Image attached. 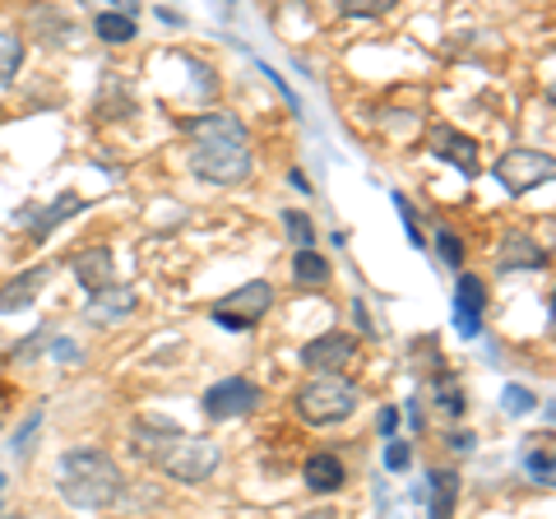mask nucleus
<instances>
[{"instance_id": "obj_34", "label": "nucleus", "mask_w": 556, "mask_h": 519, "mask_svg": "<svg viewBox=\"0 0 556 519\" xmlns=\"http://www.w3.org/2000/svg\"><path fill=\"white\" fill-rule=\"evenodd\" d=\"M47 353L56 357V362H79V357H84V349H79V343H70V339H61V334L47 343Z\"/></svg>"}, {"instance_id": "obj_22", "label": "nucleus", "mask_w": 556, "mask_h": 519, "mask_svg": "<svg viewBox=\"0 0 556 519\" xmlns=\"http://www.w3.org/2000/svg\"><path fill=\"white\" fill-rule=\"evenodd\" d=\"M20 65H24V38L14 28H0V89H10L20 79Z\"/></svg>"}, {"instance_id": "obj_8", "label": "nucleus", "mask_w": 556, "mask_h": 519, "mask_svg": "<svg viewBox=\"0 0 556 519\" xmlns=\"http://www.w3.org/2000/svg\"><path fill=\"white\" fill-rule=\"evenodd\" d=\"M427 149L437 153L441 163H450L455 172H464V181H473L478 172H482L473 135H464V130H455V126H445V121H437V126H427Z\"/></svg>"}, {"instance_id": "obj_31", "label": "nucleus", "mask_w": 556, "mask_h": 519, "mask_svg": "<svg viewBox=\"0 0 556 519\" xmlns=\"http://www.w3.org/2000/svg\"><path fill=\"white\" fill-rule=\"evenodd\" d=\"M38 427H42V408H33V413H28V422L14 431V455H28V450H33V436H38Z\"/></svg>"}, {"instance_id": "obj_1", "label": "nucleus", "mask_w": 556, "mask_h": 519, "mask_svg": "<svg viewBox=\"0 0 556 519\" xmlns=\"http://www.w3.org/2000/svg\"><path fill=\"white\" fill-rule=\"evenodd\" d=\"M130 455L144 459L149 469L186 482V488L208 482L218 473V464H223L218 441L190 436V431H181L177 422H163V418H135L130 422Z\"/></svg>"}, {"instance_id": "obj_29", "label": "nucleus", "mask_w": 556, "mask_h": 519, "mask_svg": "<svg viewBox=\"0 0 556 519\" xmlns=\"http://www.w3.org/2000/svg\"><path fill=\"white\" fill-rule=\"evenodd\" d=\"M525 469H529V478L533 482H543V488H552V450L543 445V450H529V455H525Z\"/></svg>"}, {"instance_id": "obj_37", "label": "nucleus", "mask_w": 556, "mask_h": 519, "mask_svg": "<svg viewBox=\"0 0 556 519\" xmlns=\"http://www.w3.org/2000/svg\"><path fill=\"white\" fill-rule=\"evenodd\" d=\"M394 427H399V408H394V404L380 408V431H386V436H394Z\"/></svg>"}, {"instance_id": "obj_5", "label": "nucleus", "mask_w": 556, "mask_h": 519, "mask_svg": "<svg viewBox=\"0 0 556 519\" xmlns=\"http://www.w3.org/2000/svg\"><path fill=\"white\" fill-rule=\"evenodd\" d=\"M269 306H274V288L265 279H251V283H241L237 292H228L223 302H214L208 320H214L218 330H228V334H247L255 320L269 316Z\"/></svg>"}, {"instance_id": "obj_4", "label": "nucleus", "mask_w": 556, "mask_h": 519, "mask_svg": "<svg viewBox=\"0 0 556 519\" xmlns=\"http://www.w3.org/2000/svg\"><path fill=\"white\" fill-rule=\"evenodd\" d=\"M298 418L311 427H334L357 413V390L343 380V371H311V380L298 390Z\"/></svg>"}, {"instance_id": "obj_28", "label": "nucleus", "mask_w": 556, "mask_h": 519, "mask_svg": "<svg viewBox=\"0 0 556 519\" xmlns=\"http://www.w3.org/2000/svg\"><path fill=\"white\" fill-rule=\"evenodd\" d=\"M390 200H394V210L404 214V232H408V241H413L417 251H422V246H427V237H422V228H417V214H413L408 195H404V190H390Z\"/></svg>"}, {"instance_id": "obj_15", "label": "nucleus", "mask_w": 556, "mask_h": 519, "mask_svg": "<svg viewBox=\"0 0 556 519\" xmlns=\"http://www.w3.org/2000/svg\"><path fill=\"white\" fill-rule=\"evenodd\" d=\"M302 478H306V488L316 492V496H334L343 482H348V469H343V459H339V455L320 450V455H311V459H306Z\"/></svg>"}, {"instance_id": "obj_11", "label": "nucleus", "mask_w": 556, "mask_h": 519, "mask_svg": "<svg viewBox=\"0 0 556 519\" xmlns=\"http://www.w3.org/2000/svg\"><path fill=\"white\" fill-rule=\"evenodd\" d=\"M496 269L501 274H519V269H547V251L538 246V237L529 232H506L496 246Z\"/></svg>"}, {"instance_id": "obj_14", "label": "nucleus", "mask_w": 556, "mask_h": 519, "mask_svg": "<svg viewBox=\"0 0 556 519\" xmlns=\"http://www.w3.org/2000/svg\"><path fill=\"white\" fill-rule=\"evenodd\" d=\"M47 279H51V265H33V269L20 274V279L0 283V311H5V316H20V311H28L33 302H38V292L47 288Z\"/></svg>"}, {"instance_id": "obj_38", "label": "nucleus", "mask_w": 556, "mask_h": 519, "mask_svg": "<svg viewBox=\"0 0 556 519\" xmlns=\"http://www.w3.org/2000/svg\"><path fill=\"white\" fill-rule=\"evenodd\" d=\"M288 181H292V186H298V190H302V195H311V181H306V172H302V167H292V172H288Z\"/></svg>"}, {"instance_id": "obj_21", "label": "nucleus", "mask_w": 556, "mask_h": 519, "mask_svg": "<svg viewBox=\"0 0 556 519\" xmlns=\"http://www.w3.org/2000/svg\"><path fill=\"white\" fill-rule=\"evenodd\" d=\"M431 385H437V404H441V413H450V418H464L468 394H464V385H459V376L441 367L437 376H431Z\"/></svg>"}, {"instance_id": "obj_6", "label": "nucleus", "mask_w": 556, "mask_h": 519, "mask_svg": "<svg viewBox=\"0 0 556 519\" xmlns=\"http://www.w3.org/2000/svg\"><path fill=\"white\" fill-rule=\"evenodd\" d=\"M492 172H496V181L506 186L510 195H529V190L552 181L556 163H552V153H543V149H506Z\"/></svg>"}, {"instance_id": "obj_10", "label": "nucleus", "mask_w": 556, "mask_h": 519, "mask_svg": "<svg viewBox=\"0 0 556 519\" xmlns=\"http://www.w3.org/2000/svg\"><path fill=\"white\" fill-rule=\"evenodd\" d=\"M75 214H84V200L75 195V190H65L61 200L42 204V210H24V214H20V223H24V232H28V237H33V241H38V246H42V241H47L51 232H56L61 223H70V218H75Z\"/></svg>"}, {"instance_id": "obj_3", "label": "nucleus", "mask_w": 556, "mask_h": 519, "mask_svg": "<svg viewBox=\"0 0 556 519\" xmlns=\"http://www.w3.org/2000/svg\"><path fill=\"white\" fill-rule=\"evenodd\" d=\"M56 488L75 510H108L126 492V478H121V464L98 445H79L61 455L56 469Z\"/></svg>"}, {"instance_id": "obj_23", "label": "nucleus", "mask_w": 556, "mask_h": 519, "mask_svg": "<svg viewBox=\"0 0 556 519\" xmlns=\"http://www.w3.org/2000/svg\"><path fill=\"white\" fill-rule=\"evenodd\" d=\"M455 306H464V311H482L486 306V283L478 279V274H459L455 279Z\"/></svg>"}, {"instance_id": "obj_7", "label": "nucleus", "mask_w": 556, "mask_h": 519, "mask_svg": "<svg viewBox=\"0 0 556 519\" xmlns=\"http://www.w3.org/2000/svg\"><path fill=\"white\" fill-rule=\"evenodd\" d=\"M260 400H265V394H260L255 380L228 376V380H218V385L204 390L200 408H204L208 422H237V418H251V413L260 408Z\"/></svg>"}, {"instance_id": "obj_33", "label": "nucleus", "mask_w": 556, "mask_h": 519, "mask_svg": "<svg viewBox=\"0 0 556 519\" xmlns=\"http://www.w3.org/2000/svg\"><path fill=\"white\" fill-rule=\"evenodd\" d=\"M455 330H459L464 339H478V334H482V311H464V306H455Z\"/></svg>"}, {"instance_id": "obj_9", "label": "nucleus", "mask_w": 556, "mask_h": 519, "mask_svg": "<svg viewBox=\"0 0 556 519\" xmlns=\"http://www.w3.org/2000/svg\"><path fill=\"white\" fill-rule=\"evenodd\" d=\"M353 357H357V339L343 330H329L320 339L302 343V367H311V371H348Z\"/></svg>"}, {"instance_id": "obj_27", "label": "nucleus", "mask_w": 556, "mask_h": 519, "mask_svg": "<svg viewBox=\"0 0 556 519\" xmlns=\"http://www.w3.org/2000/svg\"><path fill=\"white\" fill-rule=\"evenodd\" d=\"M501 404H506L510 418H525V413H533V408H538V394H533V390H525V385H506V390H501Z\"/></svg>"}, {"instance_id": "obj_2", "label": "nucleus", "mask_w": 556, "mask_h": 519, "mask_svg": "<svg viewBox=\"0 0 556 519\" xmlns=\"http://www.w3.org/2000/svg\"><path fill=\"white\" fill-rule=\"evenodd\" d=\"M190 135H195V144H190V167H195V177L214 181V186H241L251 181V135L241 126V116L232 112H208L200 121H190Z\"/></svg>"}, {"instance_id": "obj_13", "label": "nucleus", "mask_w": 556, "mask_h": 519, "mask_svg": "<svg viewBox=\"0 0 556 519\" xmlns=\"http://www.w3.org/2000/svg\"><path fill=\"white\" fill-rule=\"evenodd\" d=\"M70 269H75V279L84 292H98L116 283V255L108 246H89V251H75L70 255Z\"/></svg>"}, {"instance_id": "obj_30", "label": "nucleus", "mask_w": 556, "mask_h": 519, "mask_svg": "<svg viewBox=\"0 0 556 519\" xmlns=\"http://www.w3.org/2000/svg\"><path fill=\"white\" fill-rule=\"evenodd\" d=\"M437 255L445 260L450 269H464V241H459L455 232H450V228H441V232H437Z\"/></svg>"}, {"instance_id": "obj_40", "label": "nucleus", "mask_w": 556, "mask_h": 519, "mask_svg": "<svg viewBox=\"0 0 556 519\" xmlns=\"http://www.w3.org/2000/svg\"><path fill=\"white\" fill-rule=\"evenodd\" d=\"M0 488H5V473H0Z\"/></svg>"}, {"instance_id": "obj_41", "label": "nucleus", "mask_w": 556, "mask_h": 519, "mask_svg": "<svg viewBox=\"0 0 556 519\" xmlns=\"http://www.w3.org/2000/svg\"><path fill=\"white\" fill-rule=\"evenodd\" d=\"M223 5H232V0H223Z\"/></svg>"}, {"instance_id": "obj_17", "label": "nucleus", "mask_w": 556, "mask_h": 519, "mask_svg": "<svg viewBox=\"0 0 556 519\" xmlns=\"http://www.w3.org/2000/svg\"><path fill=\"white\" fill-rule=\"evenodd\" d=\"M126 116H135V93L121 84V75H108L98 98V121H126Z\"/></svg>"}, {"instance_id": "obj_19", "label": "nucleus", "mask_w": 556, "mask_h": 519, "mask_svg": "<svg viewBox=\"0 0 556 519\" xmlns=\"http://www.w3.org/2000/svg\"><path fill=\"white\" fill-rule=\"evenodd\" d=\"M93 33L108 47H126V42H135V14H121V10H102L98 20H93Z\"/></svg>"}, {"instance_id": "obj_20", "label": "nucleus", "mask_w": 556, "mask_h": 519, "mask_svg": "<svg viewBox=\"0 0 556 519\" xmlns=\"http://www.w3.org/2000/svg\"><path fill=\"white\" fill-rule=\"evenodd\" d=\"M427 492H431V515H455V501H459V473L450 469H437L427 478Z\"/></svg>"}, {"instance_id": "obj_26", "label": "nucleus", "mask_w": 556, "mask_h": 519, "mask_svg": "<svg viewBox=\"0 0 556 519\" xmlns=\"http://www.w3.org/2000/svg\"><path fill=\"white\" fill-rule=\"evenodd\" d=\"M339 10L348 20H380V14L394 10V0H339Z\"/></svg>"}, {"instance_id": "obj_18", "label": "nucleus", "mask_w": 556, "mask_h": 519, "mask_svg": "<svg viewBox=\"0 0 556 519\" xmlns=\"http://www.w3.org/2000/svg\"><path fill=\"white\" fill-rule=\"evenodd\" d=\"M292 283L298 288H325L329 283V260L316 246H298V255H292Z\"/></svg>"}, {"instance_id": "obj_12", "label": "nucleus", "mask_w": 556, "mask_h": 519, "mask_svg": "<svg viewBox=\"0 0 556 519\" xmlns=\"http://www.w3.org/2000/svg\"><path fill=\"white\" fill-rule=\"evenodd\" d=\"M135 306H139L135 288H126V283H108V288L89 292V302H84V316H89L93 325H116V320H126Z\"/></svg>"}, {"instance_id": "obj_16", "label": "nucleus", "mask_w": 556, "mask_h": 519, "mask_svg": "<svg viewBox=\"0 0 556 519\" xmlns=\"http://www.w3.org/2000/svg\"><path fill=\"white\" fill-rule=\"evenodd\" d=\"M28 24H33V33H38L47 47H65L70 33H75V24H70L56 5H33L28 10Z\"/></svg>"}, {"instance_id": "obj_39", "label": "nucleus", "mask_w": 556, "mask_h": 519, "mask_svg": "<svg viewBox=\"0 0 556 519\" xmlns=\"http://www.w3.org/2000/svg\"><path fill=\"white\" fill-rule=\"evenodd\" d=\"M112 10H121V14H139V0H108Z\"/></svg>"}, {"instance_id": "obj_32", "label": "nucleus", "mask_w": 556, "mask_h": 519, "mask_svg": "<svg viewBox=\"0 0 556 519\" xmlns=\"http://www.w3.org/2000/svg\"><path fill=\"white\" fill-rule=\"evenodd\" d=\"M408 464H413V450H408V441H394V436H386V469L404 473Z\"/></svg>"}, {"instance_id": "obj_36", "label": "nucleus", "mask_w": 556, "mask_h": 519, "mask_svg": "<svg viewBox=\"0 0 556 519\" xmlns=\"http://www.w3.org/2000/svg\"><path fill=\"white\" fill-rule=\"evenodd\" d=\"M473 445H478L473 431H450V450H455V455H473Z\"/></svg>"}, {"instance_id": "obj_24", "label": "nucleus", "mask_w": 556, "mask_h": 519, "mask_svg": "<svg viewBox=\"0 0 556 519\" xmlns=\"http://www.w3.org/2000/svg\"><path fill=\"white\" fill-rule=\"evenodd\" d=\"M283 228L292 246H316V223H311L302 210H283Z\"/></svg>"}, {"instance_id": "obj_35", "label": "nucleus", "mask_w": 556, "mask_h": 519, "mask_svg": "<svg viewBox=\"0 0 556 519\" xmlns=\"http://www.w3.org/2000/svg\"><path fill=\"white\" fill-rule=\"evenodd\" d=\"M353 316L362 325V339H380V330L371 325V311H367V302H362V298H353Z\"/></svg>"}, {"instance_id": "obj_25", "label": "nucleus", "mask_w": 556, "mask_h": 519, "mask_svg": "<svg viewBox=\"0 0 556 519\" xmlns=\"http://www.w3.org/2000/svg\"><path fill=\"white\" fill-rule=\"evenodd\" d=\"M51 339H56V330H51V325H38V330H33V334L20 343V349H14V362H20V367H28V362L38 357V353H47Z\"/></svg>"}]
</instances>
